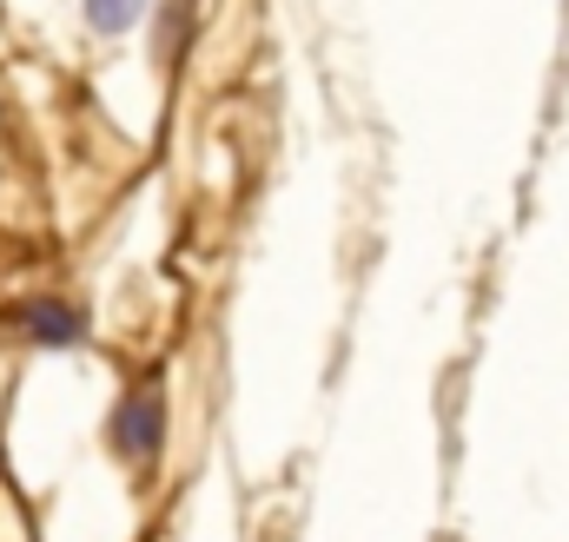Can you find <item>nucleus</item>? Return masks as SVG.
Instances as JSON below:
<instances>
[{"label":"nucleus","instance_id":"obj_2","mask_svg":"<svg viewBox=\"0 0 569 542\" xmlns=\"http://www.w3.org/2000/svg\"><path fill=\"white\" fill-rule=\"evenodd\" d=\"M13 324H20V338L40 344V351H67V344L87 338V318H80L73 304H60V298H27V304L13 311Z\"/></svg>","mask_w":569,"mask_h":542},{"label":"nucleus","instance_id":"obj_1","mask_svg":"<svg viewBox=\"0 0 569 542\" xmlns=\"http://www.w3.org/2000/svg\"><path fill=\"white\" fill-rule=\"evenodd\" d=\"M159 450H166V391H159V378H146L113 404V456L127 470H152Z\"/></svg>","mask_w":569,"mask_h":542},{"label":"nucleus","instance_id":"obj_4","mask_svg":"<svg viewBox=\"0 0 569 542\" xmlns=\"http://www.w3.org/2000/svg\"><path fill=\"white\" fill-rule=\"evenodd\" d=\"M146 0H87V20L100 27V33H127L133 20H140Z\"/></svg>","mask_w":569,"mask_h":542},{"label":"nucleus","instance_id":"obj_3","mask_svg":"<svg viewBox=\"0 0 569 542\" xmlns=\"http://www.w3.org/2000/svg\"><path fill=\"white\" fill-rule=\"evenodd\" d=\"M186 33H192V0H166V13H159V60H172V47H186Z\"/></svg>","mask_w":569,"mask_h":542}]
</instances>
